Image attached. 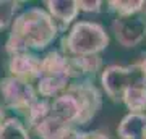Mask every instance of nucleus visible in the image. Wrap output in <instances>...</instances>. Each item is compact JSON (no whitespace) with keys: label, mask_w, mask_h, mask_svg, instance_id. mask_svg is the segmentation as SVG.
I'll return each mask as SVG.
<instances>
[{"label":"nucleus","mask_w":146,"mask_h":139,"mask_svg":"<svg viewBox=\"0 0 146 139\" xmlns=\"http://www.w3.org/2000/svg\"><path fill=\"white\" fill-rule=\"evenodd\" d=\"M101 7H102V2H99V0H94V2H84V0H80L78 2L80 11H86V13H99Z\"/></svg>","instance_id":"6ab92c4d"},{"label":"nucleus","mask_w":146,"mask_h":139,"mask_svg":"<svg viewBox=\"0 0 146 139\" xmlns=\"http://www.w3.org/2000/svg\"><path fill=\"white\" fill-rule=\"evenodd\" d=\"M141 11H143V13H145V18H146V2H143V8H141Z\"/></svg>","instance_id":"4be33fe9"},{"label":"nucleus","mask_w":146,"mask_h":139,"mask_svg":"<svg viewBox=\"0 0 146 139\" xmlns=\"http://www.w3.org/2000/svg\"><path fill=\"white\" fill-rule=\"evenodd\" d=\"M3 120H5V112H3V108L0 107V126L3 123Z\"/></svg>","instance_id":"412c9836"},{"label":"nucleus","mask_w":146,"mask_h":139,"mask_svg":"<svg viewBox=\"0 0 146 139\" xmlns=\"http://www.w3.org/2000/svg\"><path fill=\"white\" fill-rule=\"evenodd\" d=\"M67 57L60 50L49 52L41 58V73L37 78V92L42 99H54L62 94L70 84Z\"/></svg>","instance_id":"20e7f679"},{"label":"nucleus","mask_w":146,"mask_h":139,"mask_svg":"<svg viewBox=\"0 0 146 139\" xmlns=\"http://www.w3.org/2000/svg\"><path fill=\"white\" fill-rule=\"evenodd\" d=\"M67 57V55H65ZM68 63V71L70 78L80 79V81H91V78L98 74L101 68H102V58L99 55H93V57H67Z\"/></svg>","instance_id":"9d476101"},{"label":"nucleus","mask_w":146,"mask_h":139,"mask_svg":"<svg viewBox=\"0 0 146 139\" xmlns=\"http://www.w3.org/2000/svg\"><path fill=\"white\" fill-rule=\"evenodd\" d=\"M101 82H102V89L106 91L107 97H110L112 102L119 103L122 100V94L127 89L136 88V86L146 88V76L138 67V63L128 65V67L110 65L102 70Z\"/></svg>","instance_id":"39448f33"},{"label":"nucleus","mask_w":146,"mask_h":139,"mask_svg":"<svg viewBox=\"0 0 146 139\" xmlns=\"http://www.w3.org/2000/svg\"><path fill=\"white\" fill-rule=\"evenodd\" d=\"M49 115H50V100H47V99H37L36 102L28 108L26 113L23 115V118L26 121V123H23V125L26 126L28 131L29 129H34Z\"/></svg>","instance_id":"ddd939ff"},{"label":"nucleus","mask_w":146,"mask_h":139,"mask_svg":"<svg viewBox=\"0 0 146 139\" xmlns=\"http://www.w3.org/2000/svg\"><path fill=\"white\" fill-rule=\"evenodd\" d=\"M70 129H72V126H68L67 123H63V121L57 120L55 117L49 115L33 131L41 139H62L67 134V131H70Z\"/></svg>","instance_id":"f8f14e48"},{"label":"nucleus","mask_w":146,"mask_h":139,"mask_svg":"<svg viewBox=\"0 0 146 139\" xmlns=\"http://www.w3.org/2000/svg\"><path fill=\"white\" fill-rule=\"evenodd\" d=\"M57 34V24L46 10L28 8L13 21L5 50L10 57L29 50H44L54 42Z\"/></svg>","instance_id":"f257e3e1"},{"label":"nucleus","mask_w":146,"mask_h":139,"mask_svg":"<svg viewBox=\"0 0 146 139\" xmlns=\"http://www.w3.org/2000/svg\"><path fill=\"white\" fill-rule=\"evenodd\" d=\"M102 96L93 81H76L50 102V115L72 128L84 126L99 113Z\"/></svg>","instance_id":"f03ea898"},{"label":"nucleus","mask_w":146,"mask_h":139,"mask_svg":"<svg viewBox=\"0 0 146 139\" xmlns=\"http://www.w3.org/2000/svg\"><path fill=\"white\" fill-rule=\"evenodd\" d=\"M7 68H8L10 76L31 82L39 78L41 58L36 57L34 53H29V52H26V53H16V55L10 57Z\"/></svg>","instance_id":"6e6552de"},{"label":"nucleus","mask_w":146,"mask_h":139,"mask_svg":"<svg viewBox=\"0 0 146 139\" xmlns=\"http://www.w3.org/2000/svg\"><path fill=\"white\" fill-rule=\"evenodd\" d=\"M138 67L141 68V71L145 73V76H146V52L141 55V58H140V62H138Z\"/></svg>","instance_id":"aec40b11"},{"label":"nucleus","mask_w":146,"mask_h":139,"mask_svg":"<svg viewBox=\"0 0 146 139\" xmlns=\"http://www.w3.org/2000/svg\"><path fill=\"white\" fill-rule=\"evenodd\" d=\"M117 134L120 139H146V115H125L117 128Z\"/></svg>","instance_id":"9b49d317"},{"label":"nucleus","mask_w":146,"mask_h":139,"mask_svg":"<svg viewBox=\"0 0 146 139\" xmlns=\"http://www.w3.org/2000/svg\"><path fill=\"white\" fill-rule=\"evenodd\" d=\"M44 5L47 7V13L50 15L58 29L65 31L68 26L76 20L80 13L78 2L75 0H46Z\"/></svg>","instance_id":"1a4fd4ad"},{"label":"nucleus","mask_w":146,"mask_h":139,"mask_svg":"<svg viewBox=\"0 0 146 139\" xmlns=\"http://www.w3.org/2000/svg\"><path fill=\"white\" fill-rule=\"evenodd\" d=\"M0 94L7 107L20 115H25L28 108L37 100V92L31 82L13 76H5L0 79Z\"/></svg>","instance_id":"423d86ee"},{"label":"nucleus","mask_w":146,"mask_h":139,"mask_svg":"<svg viewBox=\"0 0 146 139\" xmlns=\"http://www.w3.org/2000/svg\"><path fill=\"white\" fill-rule=\"evenodd\" d=\"M109 45V36L98 23H75L60 42V52L67 57H93L99 55Z\"/></svg>","instance_id":"7ed1b4c3"},{"label":"nucleus","mask_w":146,"mask_h":139,"mask_svg":"<svg viewBox=\"0 0 146 139\" xmlns=\"http://www.w3.org/2000/svg\"><path fill=\"white\" fill-rule=\"evenodd\" d=\"M112 32L122 47H136L146 36V18L133 15L127 18H115L112 23Z\"/></svg>","instance_id":"0eeeda50"},{"label":"nucleus","mask_w":146,"mask_h":139,"mask_svg":"<svg viewBox=\"0 0 146 139\" xmlns=\"http://www.w3.org/2000/svg\"><path fill=\"white\" fill-rule=\"evenodd\" d=\"M0 139H31L29 131L18 118H7L0 126Z\"/></svg>","instance_id":"2eb2a0df"},{"label":"nucleus","mask_w":146,"mask_h":139,"mask_svg":"<svg viewBox=\"0 0 146 139\" xmlns=\"http://www.w3.org/2000/svg\"><path fill=\"white\" fill-rule=\"evenodd\" d=\"M20 7H21V2L0 0V29H5L7 26L10 24Z\"/></svg>","instance_id":"f3484780"},{"label":"nucleus","mask_w":146,"mask_h":139,"mask_svg":"<svg viewBox=\"0 0 146 139\" xmlns=\"http://www.w3.org/2000/svg\"><path fill=\"white\" fill-rule=\"evenodd\" d=\"M62 139H110L109 133L104 131H78L76 128H72L67 131V134Z\"/></svg>","instance_id":"a211bd4d"},{"label":"nucleus","mask_w":146,"mask_h":139,"mask_svg":"<svg viewBox=\"0 0 146 139\" xmlns=\"http://www.w3.org/2000/svg\"><path fill=\"white\" fill-rule=\"evenodd\" d=\"M125 107L130 110V113H143L146 108V88L145 86H136V88L127 89L122 94V100Z\"/></svg>","instance_id":"4468645a"},{"label":"nucleus","mask_w":146,"mask_h":139,"mask_svg":"<svg viewBox=\"0 0 146 139\" xmlns=\"http://www.w3.org/2000/svg\"><path fill=\"white\" fill-rule=\"evenodd\" d=\"M109 5V10L117 13L119 18H127V16H133L136 13H140L141 8H143V0H112V2H107Z\"/></svg>","instance_id":"dca6fc26"}]
</instances>
